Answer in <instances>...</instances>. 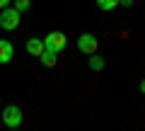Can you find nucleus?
I'll return each instance as SVG.
<instances>
[{"mask_svg":"<svg viewBox=\"0 0 145 131\" xmlns=\"http://www.w3.org/2000/svg\"><path fill=\"white\" fill-rule=\"evenodd\" d=\"M20 17H22V12H17L12 5L3 7V10H0V29L15 32L17 27H20Z\"/></svg>","mask_w":145,"mask_h":131,"instance_id":"nucleus-1","label":"nucleus"},{"mask_svg":"<svg viewBox=\"0 0 145 131\" xmlns=\"http://www.w3.org/2000/svg\"><path fill=\"white\" fill-rule=\"evenodd\" d=\"M68 39L63 32H48L46 37H44V49L46 51H53V53H61L63 49H65Z\"/></svg>","mask_w":145,"mask_h":131,"instance_id":"nucleus-2","label":"nucleus"},{"mask_svg":"<svg viewBox=\"0 0 145 131\" xmlns=\"http://www.w3.org/2000/svg\"><path fill=\"white\" fill-rule=\"evenodd\" d=\"M22 119H24V114H22V109L17 105H7L5 109H3V124H5L7 129H20Z\"/></svg>","mask_w":145,"mask_h":131,"instance_id":"nucleus-3","label":"nucleus"},{"mask_svg":"<svg viewBox=\"0 0 145 131\" xmlns=\"http://www.w3.org/2000/svg\"><path fill=\"white\" fill-rule=\"evenodd\" d=\"M78 49H80L82 53H87V56H89V53H97L99 41H97V37H94V34H89V32H87V34H80V37H78Z\"/></svg>","mask_w":145,"mask_h":131,"instance_id":"nucleus-4","label":"nucleus"},{"mask_svg":"<svg viewBox=\"0 0 145 131\" xmlns=\"http://www.w3.org/2000/svg\"><path fill=\"white\" fill-rule=\"evenodd\" d=\"M15 56V46L7 39H0V63H10Z\"/></svg>","mask_w":145,"mask_h":131,"instance_id":"nucleus-5","label":"nucleus"},{"mask_svg":"<svg viewBox=\"0 0 145 131\" xmlns=\"http://www.w3.org/2000/svg\"><path fill=\"white\" fill-rule=\"evenodd\" d=\"M27 53H29V56H41L44 53V39H36V37H31L29 41H27Z\"/></svg>","mask_w":145,"mask_h":131,"instance_id":"nucleus-6","label":"nucleus"},{"mask_svg":"<svg viewBox=\"0 0 145 131\" xmlns=\"http://www.w3.org/2000/svg\"><path fill=\"white\" fill-rule=\"evenodd\" d=\"M56 56H58V53H53V51H46V49H44V53H41V56H39V58H41V63H44V66H46V68H53V66H56Z\"/></svg>","mask_w":145,"mask_h":131,"instance_id":"nucleus-7","label":"nucleus"},{"mask_svg":"<svg viewBox=\"0 0 145 131\" xmlns=\"http://www.w3.org/2000/svg\"><path fill=\"white\" fill-rule=\"evenodd\" d=\"M87 66H89L92 70H102V68H104V58H102V56H97V53H89Z\"/></svg>","mask_w":145,"mask_h":131,"instance_id":"nucleus-8","label":"nucleus"},{"mask_svg":"<svg viewBox=\"0 0 145 131\" xmlns=\"http://www.w3.org/2000/svg\"><path fill=\"white\" fill-rule=\"evenodd\" d=\"M97 7L104 10V12H111V10L119 7V0H97Z\"/></svg>","mask_w":145,"mask_h":131,"instance_id":"nucleus-9","label":"nucleus"},{"mask_svg":"<svg viewBox=\"0 0 145 131\" xmlns=\"http://www.w3.org/2000/svg\"><path fill=\"white\" fill-rule=\"evenodd\" d=\"M12 3H15L12 7H15L17 12H27V10L31 7V0H12Z\"/></svg>","mask_w":145,"mask_h":131,"instance_id":"nucleus-10","label":"nucleus"},{"mask_svg":"<svg viewBox=\"0 0 145 131\" xmlns=\"http://www.w3.org/2000/svg\"><path fill=\"white\" fill-rule=\"evenodd\" d=\"M119 5H123V7H131V5H133V0H119Z\"/></svg>","mask_w":145,"mask_h":131,"instance_id":"nucleus-11","label":"nucleus"},{"mask_svg":"<svg viewBox=\"0 0 145 131\" xmlns=\"http://www.w3.org/2000/svg\"><path fill=\"white\" fill-rule=\"evenodd\" d=\"M7 5H12V0H0V10H3V7H7Z\"/></svg>","mask_w":145,"mask_h":131,"instance_id":"nucleus-12","label":"nucleus"},{"mask_svg":"<svg viewBox=\"0 0 145 131\" xmlns=\"http://www.w3.org/2000/svg\"><path fill=\"white\" fill-rule=\"evenodd\" d=\"M140 92L145 95V80H143V83H140Z\"/></svg>","mask_w":145,"mask_h":131,"instance_id":"nucleus-13","label":"nucleus"}]
</instances>
